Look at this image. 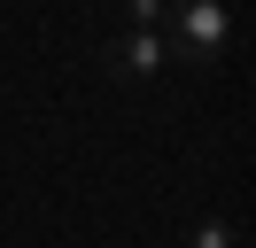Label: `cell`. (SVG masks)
<instances>
[{
  "mask_svg": "<svg viewBox=\"0 0 256 248\" xmlns=\"http://www.w3.org/2000/svg\"><path fill=\"white\" fill-rule=\"evenodd\" d=\"M186 248H240V225H233V217H194Z\"/></svg>",
  "mask_w": 256,
  "mask_h": 248,
  "instance_id": "3",
  "label": "cell"
},
{
  "mask_svg": "<svg viewBox=\"0 0 256 248\" xmlns=\"http://www.w3.org/2000/svg\"><path fill=\"white\" fill-rule=\"evenodd\" d=\"M109 70L124 78V86H156V78L171 70V46H163V31H124V39L109 46Z\"/></svg>",
  "mask_w": 256,
  "mask_h": 248,
  "instance_id": "2",
  "label": "cell"
},
{
  "mask_svg": "<svg viewBox=\"0 0 256 248\" xmlns=\"http://www.w3.org/2000/svg\"><path fill=\"white\" fill-rule=\"evenodd\" d=\"M163 46L186 70H218L233 54V0H171V24H163Z\"/></svg>",
  "mask_w": 256,
  "mask_h": 248,
  "instance_id": "1",
  "label": "cell"
}]
</instances>
